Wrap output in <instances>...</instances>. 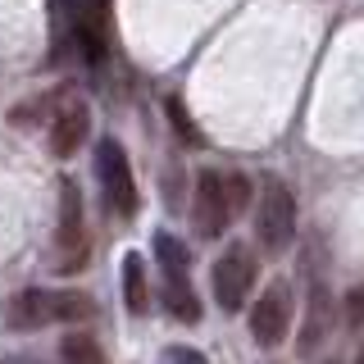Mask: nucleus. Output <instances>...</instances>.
Returning a JSON list of instances; mask_svg holds the SVG:
<instances>
[{
  "label": "nucleus",
  "instance_id": "nucleus-1",
  "mask_svg": "<svg viewBox=\"0 0 364 364\" xmlns=\"http://www.w3.org/2000/svg\"><path fill=\"white\" fill-rule=\"evenodd\" d=\"M250 200V182L242 173H219V168H200L196 196H191V219L200 237H219Z\"/></svg>",
  "mask_w": 364,
  "mask_h": 364
},
{
  "label": "nucleus",
  "instance_id": "nucleus-2",
  "mask_svg": "<svg viewBox=\"0 0 364 364\" xmlns=\"http://www.w3.org/2000/svg\"><path fill=\"white\" fill-rule=\"evenodd\" d=\"M5 318H9V328H23V333L46 328V323H82V318H91V301L82 291L28 287V291H18L14 301L5 305Z\"/></svg>",
  "mask_w": 364,
  "mask_h": 364
},
{
  "label": "nucleus",
  "instance_id": "nucleus-3",
  "mask_svg": "<svg viewBox=\"0 0 364 364\" xmlns=\"http://www.w3.org/2000/svg\"><path fill=\"white\" fill-rule=\"evenodd\" d=\"M255 242L264 255H282L296 242V200L282 178H264L255 196Z\"/></svg>",
  "mask_w": 364,
  "mask_h": 364
},
{
  "label": "nucleus",
  "instance_id": "nucleus-4",
  "mask_svg": "<svg viewBox=\"0 0 364 364\" xmlns=\"http://www.w3.org/2000/svg\"><path fill=\"white\" fill-rule=\"evenodd\" d=\"M60 232H55V250H60V259H55V269L60 273H77L87 264V219H82V191H77V182H60Z\"/></svg>",
  "mask_w": 364,
  "mask_h": 364
},
{
  "label": "nucleus",
  "instance_id": "nucleus-5",
  "mask_svg": "<svg viewBox=\"0 0 364 364\" xmlns=\"http://www.w3.org/2000/svg\"><path fill=\"white\" fill-rule=\"evenodd\" d=\"M255 273H259V264H255V255H250V246L232 242L214 259V301H219L228 314H237L246 305V296L255 291Z\"/></svg>",
  "mask_w": 364,
  "mask_h": 364
},
{
  "label": "nucleus",
  "instance_id": "nucleus-6",
  "mask_svg": "<svg viewBox=\"0 0 364 364\" xmlns=\"http://www.w3.org/2000/svg\"><path fill=\"white\" fill-rule=\"evenodd\" d=\"M96 173H100V187H105V200L114 214L132 219L136 214V178H132V164H128V151H123L114 136L96 146Z\"/></svg>",
  "mask_w": 364,
  "mask_h": 364
},
{
  "label": "nucleus",
  "instance_id": "nucleus-7",
  "mask_svg": "<svg viewBox=\"0 0 364 364\" xmlns=\"http://www.w3.org/2000/svg\"><path fill=\"white\" fill-rule=\"evenodd\" d=\"M291 314H296L291 287L287 282H269L264 296H255V305H250V337L259 346H278L291 333Z\"/></svg>",
  "mask_w": 364,
  "mask_h": 364
},
{
  "label": "nucleus",
  "instance_id": "nucleus-8",
  "mask_svg": "<svg viewBox=\"0 0 364 364\" xmlns=\"http://www.w3.org/2000/svg\"><path fill=\"white\" fill-rule=\"evenodd\" d=\"M87 128H91V114H87L82 100L60 105V109H55V119H50V132H46V136H50V151L60 155V159H68L73 151H82Z\"/></svg>",
  "mask_w": 364,
  "mask_h": 364
},
{
  "label": "nucleus",
  "instance_id": "nucleus-9",
  "mask_svg": "<svg viewBox=\"0 0 364 364\" xmlns=\"http://www.w3.org/2000/svg\"><path fill=\"white\" fill-rule=\"evenodd\" d=\"M328 333H333V296H328L323 282H314L310 287V314H305V333H301V350L305 355L318 350Z\"/></svg>",
  "mask_w": 364,
  "mask_h": 364
},
{
  "label": "nucleus",
  "instance_id": "nucleus-10",
  "mask_svg": "<svg viewBox=\"0 0 364 364\" xmlns=\"http://www.w3.org/2000/svg\"><path fill=\"white\" fill-rule=\"evenodd\" d=\"M164 310L178 318V323H196L200 318V301L196 287H191V273H168L164 269Z\"/></svg>",
  "mask_w": 364,
  "mask_h": 364
},
{
  "label": "nucleus",
  "instance_id": "nucleus-11",
  "mask_svg": "<svg viewBox=\"0 0 364 364\" xmlns=\"http://www.w3.org/2000/svg\"><path fill=\"white\" fill-rule=\"evenodd\" d=\"M123 301H128L132 314H146L151 310V287H146V259L128 250L123 255Z\"/></svg>",
  "mask_w": 364,
  "mask_h": 364
},
{
  "label": "nucleus",
  "instance_id": "nucleus-12",
  "mask_svg": "<svg viewBox=\"0 0 364 364\" xmlns=\"http://www.w3.org/2000/svg\"><path fill=\"white\" fill-rule=\"evenodd\" d=\"M60 360L64 364H105V350L96 346L91 333H68L64 346H60Z\"/></svg>",
  "mask_w": 364,
  "mask_h": 364
},
{
  "label": "nucleus",
  "instance_id": "nucleus-13",
  "mask_svg": "<svg viewBox=\"0 0 364 364\" xmlns=\"http://www.w3.org/2000/svg\"><path fill=\"white\" fill-rule=\"evenodd\" d=\"M155 259H159V269H168V273H187L191 269L187 246H182L173 232H155Z\"/></svg>",
  "mask_w": 364,
  "mask_h": 364
},
{
  "label": "nucleus",
  "instance_id": "nucleus-14",
  "mask_svg": "<svg viewBox=\"0 0 364 364\" xmlns=\"http://www.w3.org/2000/svg\"><path fill=\"white\" fill-rule=\"evenodd\" d=\"M346 323L350 328H364V287H350L346 291Z\"/></svg>",
  "mask_w": 364,
  "mask_h": 364
},
{
  "label": "nucleus",
  "instance_id": "nucleus-15",
  "mask_svg": "<svg viewBox=\"0 0 364 364\" xmlns=\"http://www.w3.org/2000/svg\"><path fill=\"white\" fill-rule=\"evenodd\" d=\"M164 364H210L200 355V350H191V346H168L164 350Z\"/></svg>",
  "mask_w": 364,
  "mask_h": 364
},
{
  "label": "nucleus",
  "instance_id": "nucleus-16",
  "mask_svg": "<svg viewBox=\"0 0 364 364\" xmlns=\"http://www.w3.org/2000/svg\"><path fill=\"white\" fill-rule=\"evenodd\" d=\"M168 114H173V123H178V132H182V136H196V128L187 123V114H182V105H178V100H168Z\"/></svg>",
  "mask_w": 364,
  "mask_h": 364
},
{
  "label": "nucleus",
  "instance_id": "nucleus-17",
  "mask_svg": "<svg viewBox=\"0 0 364 364\" xmlns=\"http://www.w3.org/2000/svg\"><path fill=\"white\" fill-rule=\"evenodd\" d=\"M0 364H41V360H32V355H9V360H0Z\"/></svg>",
  "mask_w": 364,
  "mask_h": 364
},
{
  "label": "nucleus",
  "instance_id": "nucleus-18",
  "mask_svg": "<svg viewBox=\"0 0 364 364\" xmlns=\"http://www.w3.org/2000/svg\"><path fill=\"white\" fill-rule=\"evenodd\" d=\"M355 364H364V346H360V355H355Z\"/></svg>",
  "mask_w": 364,
  "mask_h": 364
},
{
  "label": "nucleus",
  "instance_id": "nucleus-19",
  "mask_svg": "<svg viewBox=\"0 0 364 364\" xmlns=\"http://www.w3.org/2000/svg\"><path fill=\"white\" fill-rule=\"evenodd\" d=\"M323 364H337V360H323Z\"/></svg>",
  "mask_w": 364,
  "mask_h": 364
}]
</instances>
